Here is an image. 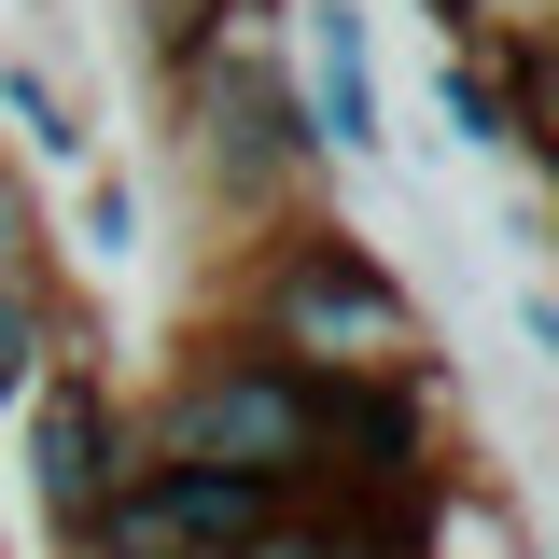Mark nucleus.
Instances as JSON below:
<instances>
[{"label":"nucleus","mask_w":559,"mask_h":559,"mask_svg":"<svg viewBox=\"0 0 559 559\" xmlns=\"http://www.w3.org/2000/svg\"><path fill=\"white\" fill-rule=\"evenodd\" d=\"M266 518L280 503L252 476H210V462H154V448H140L127 476H112V503L84 518L70 559H238Z\"/></svg>","instance_id":"nucleus-6"},{"label":"nucleus","mask_w":559,"mask_h":559,"mask_svg":"<svg viewBox=\"0 0 559 559\" xmlns=\"http://www.w3.org/2000/svg\"><path fill=\"white\" fill-rule=\"evenodd\" d=\"M70 266H98V280H127L140 266V182L112 168V154H84L70 168V238H57Z\"/></svg>","instance_id":"nucleus-10"},{"label":"nucleus","mask_w":559,"mask_h":559,"mask_svg":"<svg viewBox=\"0 0 559 559\" xmlns=\"http://www.w3.org/2000/svg\"><path fill=\"white\" fill-rule=\"evenodd\" d=\"M0 462H14V489H28V532H43V559H70V546H84V518L112 503V476L140 462L112 364H98V349H57V364L28 378V406L0 419Z\"/></svg>","instance_id":"nucleus-4"},{"label":"nucleus","mask_w":559,"mask_h":559,"mask_svg":"<svg viewBox=\"0 0 559 559\" xmlns=\"http://www.w3.org/2000/svg\"><path fill=\"white\" fill-rule=\"evenodd\" d=\"M0 127H14V168H84V154H98V127H84V98H70L57 70L28 57V43L0 57Z\"/></svg>","instance_id":"nucleus-8"},{"label":"nucleus","mask_w":559,"mask_h":559,"mask_svg":"<svg viewBox=\"0 0 559 559\" xmlns=\"http://www.w3.org/2000/svg\"><path fill=\"white\" fill-rule=\"evenodd\" d=\"M238 559H406V518H378V503H280Z\"/></svg>","instance_id":"nucleus-9"},{"label":"nucleus","mask_w":559,"mask_h":559,"mask_svg":"<svg viewBox=\"0 0 559 559\" xmlns=\"http://www.w3.org/2000/svg\"><path fill=\"white\" fill-rule=\"evenodd\" d=\"M224 336L280 349V364H308V378H336V392H378V378H448L433 364V322H419L406 266L364 238V224H336V210H280V224H252V252H238V280H224Z\"/></svg>","instance_id":"nucleus-1"},{"label":"nucleus","mask_w":559,"mask_h":559,"mask_svg":"<svg viewBox=\"0 0 559 559\" xmlns=\"http://www.w3.org/2000/svg\"><path fill=\"white\" fill-rule=\"evenodd\" d=\"M57 224H43V197H28V168L0 154V294H57Z\"/></svg>","instance_id":"nucleus-11"},{"label":"nucleus","mask_w":559,"mask_h":559,"mask_svg":"<svg viewBox=\"0 0 559 559\" xmlns=\"http://www.w3.org/2000/svg\"><path fill=\"white\" fill-rule=\"evenodd\" d=\"M210 14H238V0H127V28H140V57H168V43H197Z\"/></svg>","instance_id":"nucleus-13"},{"label":"nucleus","mask_w":559,"mask_h":559,"mask_svg":"<svg viewBox=\"0 0 559 559\" xmlns=\"http://www.w3.org/2000/svg\"><path fill=\"white\" fill-rule=\"evenodd\" d=\"M168 84V154L197 168L210 224H280V210L322 197V154L294 127V70H280V0H238V14H210L197 43H168L154 57Z\"/></svg>","instance_id":"nucleus-2"},{"label":"nucleus","mask_w":559,"mask_h":559,"mask_svg":"<svg viewBox=\"0 0 559 559\" xmlns=\"http://www.w3.org/2000/svg\"><path fill=\"white\" fill-rule=\"evenodd\" d=\"M433 127H448V154H532L546 57H462V43H433Z\"/></svg>","instance_id":"nucleus-7"},{"label":"nucleus","mask_w":559,"mask_h":559,"mask_svg":"<svg viewBox=\"0 0 559 559\" xmlns=\"http://www.w3.org/2000/svg\"><path fill=\"white\" fill-rule=\"evenodd\" d=\"M546 14L559 0H433V43H462V57H546Z\"/></svg>","instance_id":"nucleus-12"},{"label":"nucleus","mask_w":559,"mask_h":559,"mask_svg":"<svg viewBox=\"0 0 559 559\" xmlns=\"http://www.w3.org/2000/svg\"><path fill=\"white\" fill-rule=\"evenodd\" d=\"M280 70H294V127L322 154V182L392 154V84H378V14L364 0H280Z\"/></svg>","instance_id":"nucleus-5"},{"label":"nucleus","mask_w":559,"mask_h":559,"mask_svg":"<svg viewBox=\"0 0 559 559\" xmlns=\"http://www.w3.org/2000/svg\"><path fill=\"white\" fill-rule=\"evenodd\" d=\"M127 433L154 462L252 476L266 503H336V378L224 336V322H197V336L168 349V378H154V406H127Z\"/></svg>","instance_id":"nucleus-3"}]
</instances>
